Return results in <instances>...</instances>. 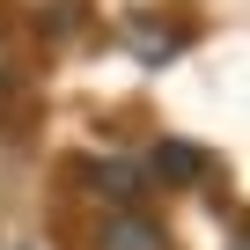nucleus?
Wrapping results in <instances>:
<instances>
[{
    "mask_svg": "<svg viewBox=\"0 0 250 250\" xmlns=\"http://www.w3.org/2000/svg\"><path fill=\"white\" fill-rule=\"evenodd\" d=\"M96 250H162V228L147 213H110L103 235H96Z\"/></svg>",
    "mask_w": 250,
    "mask_h": 250,
    "instance_id": "f257e3e1",
    "label": "nucleus"
},
{
    "mask_svg": "<svg viewBox=\"0 0 250 250\" xmlns=\"http://www.w3.org/2000/svg\"><path fill=\"white\" fill-rule=\"evenodd\" d=\"M147 169H155L162 184H199V177H206V147H191V140H162Z\"/></svg>",
    "mask_w": 250,
    "mask_h": 250,
    "instance_id": "f03ea898",
    "label": "nucleus"
},
{
    "mask_svg": "<svg viewBox=\"0 0 250 250\" xmlns=\"http://www.w3.org/2000/svg\"><path fill=\"white\" fill-rule=\"evenodd\" d=\"M88 177H96V191H103V199H118V206H125V213H133V199H140V191H147V184H140V169H133V162H96V169H88Z\"/></svg>",
    "mask_w": 250,
    "mask_h": 250,
    "instance_id": "7ed1b4c3",
    "label": "nucleus"
},
{
    "mask_svg": "<svg viewBox=\"0 0 250 250\" xmlns=\"http://www.w3.org/2000/svg\"><path fill=\"white\" fill-rule=\"evenodd\" d=\"M228 250H243V243H228Z\"/></svg>",
    "mask_w": 250,
    "mask_h": 250,
    "instance_id": "20e7f679",
    "label": "nucleus"
}]
</instances>
